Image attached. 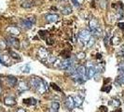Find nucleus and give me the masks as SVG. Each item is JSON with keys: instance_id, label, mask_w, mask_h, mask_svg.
<instances>
[{"instance_id": "f257e3e1", "label": "nucleus", "mask_w": 124, "mask_h": 112, "mask_svg": "<svg viewBox=\"0 0 124 112\" xmlns=\"http://www.w3.org/2000/svg\"><path fill=\"white\" fill-rule=\"evenodd\" d=\"M78 41L81 42H88V40L90 39V37L91 36L90 30H87V29H82L78 32Z\"/></svg>"}, {"instance_id": "f03ea898", "label": "nucleus", "mask_w": 124, "mask_h": 112, "mask_svg": "<svg viewBox=\"0 0 124 112\" xmlns=\"http://www.w3.org/2000/svg\"><path fill=\"white\" fill-rule=\"evenodd\" d=\"M7 43L9 46H11L13 48H16V49H18L20 47V41H19V39H17L15 36H12V35L7 37Z\"/></svg>"}, {"instance_id": "7ed1b4c3", "label": "nucleus", "mask_w": 124, "mask_h": 112, "mask_svg": "<svg viewBox=\"0 0 124 112\" xmlns=\"http://www.w3.org/2000/svg\"><path fill=\"white\" fill-rule=\"evenodd\" d=\"M45 19H46V21L48 23H52V22H55V21H59L60 16L58 14H47Z\"/></svg>"}, {"instance_id": "20e7f679", "label": "nucleus", "mask_w": 124, "mask_h": 112, "mask_svg": "<svg viewBox=\"0 0 124 112\" xmlns=\"http://www.w3.org/2000/svg\"><path fill=\"white\" fill-rule=\"evenodd\" d=\"M7 32L10 35H12V36H16V35H19L21 34L20 29L17 26H8L7 28Z\"/></svg>"}, {"instance_id": "39448f33", "label": "nucleus", "mask_w": 124, "mask_h": 112, "mask_svg": "<svg viewBox=\"0 0 124 112\" xmlns=\"http://www.w3.org/2000/svg\"><path fill=\"white\" fill-rule=\"evenodd\" d=\"M47 88H48V85H47V83H46L44 80H41V81H40V83L38 84V86L36 87L35 91H37L39 94H42V93H44V92L46 91Z\"/></svg>"}, {"instance_id": "423d86ee", "label": "nucleus", "mask_w": 124, "mask_h": 112, "mask_svg": "<svg viewBox=\"0 0 124 112\" xmlns=\"http://www.w3.org/2000/svg\"><path fill=\"white\" fill-rule=\"evenodd\" d=\"M64 105L68 108L69 110L73 109V108L75 107V101H74V97H72V96H67L66 100H65V102H64Z\"/></svg>"}, {"instance_id": "0eeeda50", "label": "nucleus", "mask_w": 124, "mask_h": 112, "mask_svg": "<svg viewBox=\"0 0 124 112\" xmlns=\"http://www.w3.org/2000/svg\"><path fill=\"white\" fill-rule=\"evenodd\" d=\"M96 73V70H95V67L94 66H90L86 69V74H85V77L86 78H91V77H94Z\"/></svg>"}, {"instance_id": "6e6552de", "label": "nucleus", "mask_w": 124, "mask_h": 112, "mask_svg": "<svg viewBox=\"0 0 124 112\" xmlns=\"http://www.w3.org/2000/svg\"><path fill=\"white\" fill-rule=\"evenodd\" d=\"M20 25L24 29H31L33 26V23L29 21L28 19H21L20 21Z\"/></svg>"}, {"instance_id": "1a4fd4ad", "label": "nucleus", "mask_w": 124, "mask_h": 112, "mask_svg": "<svg viewBox=\"0 0 124 112\" xmlns=\"http://www.w3.org/2000/svg\"><path fill=\"white\" fill-rule=\"evenodd\" d=\"M4 104L6 105H8V106H13L17 104V102H16L15 98L11 97V96H7L4 99Z\"/></svg>"}, {"instance_id": "9d476101", "label": "nucleus", "mask_w": 124, "mask_h": 112, "mask_svg": "<svg viewBox=\"0 0 124 112\" xmlns=\"http://www.w3.org/2000/svg\"><path fill=\"white\" fill-rule=\"evenodd\" d=\"M40 81H41L40 78H38V77H31V79H30V85L35 90L36 87L38 86V84L40 83Z\"/></svg>"}, {"instance_id": "9b49d317", "label": "nucleus", "mask_w": 124, "mask_h": 112, "mask_svg": "<svg viewBox=\"0 0 124 112\" xmlns=\"http://www.w3.org/2000/svg\"><path fill=\"white\" fill-rule=\"evenodd\" d=\"M29 89V85H28L27 82L25 81H20L19 84H18V90L19 91H27Z\"/></svg>"}, {"instance_id": "f8f14e48", "label": "nucleus", "mask_w": 124, "mask_h": 112, "mask_svg": "<svg viewBox=\"0 0 124 112\" xmlns=\"http://www.w3.org/2000/svg\"><path fill=\"white\" fill-rule=\"evenodd\" d=\"M89 26H90V31H92V30H94V29H96V28L99 27V22L97 21V19H95V18L90 19V23H89Z\"/></svg>"}, {"instance_id": "ddd939ff", "label": "nucleus", "mask_w": 124, "mask_h": 112, "mask_svg": "<svg viewBox=\"0 0 124 112\" xmlns=\"http://www.w3.org/2000/svg\"><path fill=\"white\" fill-rule=\"evenodd\" d=\"M7 80L8 85H9V86H11V87L16 86L17 83H18V79H17L15 77H13V76H8V77H7Z\"/></svg>"}, {"instance_id": "4468645a", "label": "nucleus", "mask_w": 124, "mask_h": 112, "mask_svg": "<svg viewBox=\"0 0 124 112\" xmlns=\"http://www.w3.org/2000/svg\"><path fill=\"white\" fill-rule=\"evenodd\" d=\"M38 56L40 58H42V60H44V59H46V58L48 57V52L46 50L45 48H40L39 50H38Z\"/></svg>"}, {"instance_id": "2eb2a0df", "label": "nucleus", "mask_w": 124, "mask_h": 112, "mask_svg": "<svg viewBox=\"0 0 124 112\" xmlns=\"http://www.w3.org/2000/svg\"><path fill=\"white\" fill-rule=\"evenodd\" d=\"M33 1L32 0H24L22 3L21 4V7H23V8H30V7H33Z\"/></svg>"}, {"instance_id": "dca6fc26", "label": "nucleus", "mask_w": 124, "mask_h": 112, "mask_svg": "<svg viewBox=\"0 0 124 112\" xmlns=\"http://www.w3.org/2000/svg\"><path fill=\"white\" fill-rule=\"evenodd\" d=\"M108 105H112V106H114V107H118L119 105H120V101L117 99V98H112L110 101L108 102Z\"/></svg>"}, {"instance_id": "f3484780", "label": "nucleus", "mask_w": 124, "mask_h": 112, "mask_svg": "<svg viewBox=\"0 0 124 112\" xmlns=\"http://www.w3.org/2000/svg\"><path fill=\"white\" fill-rule=\"evenodd\" d=\"M23 103L27 105H36V100L34 98H28V99H24Z\"/></svg>"}, {"instance_id": "a211bd4d", "label": "nucleus", "mask_w": 124, "mask_h": 112, "mask_svg": "<svg viewBox=\"0 0 124 112\" xmlns=\"http://www.w3.org/2000/svg\"><path fill=\"white\" fill-rule=\"evenodd\" d=\"M74 101H75V106H80L83 103V98L76 95V97H74Z\"/></svg>"}, {"instance_id": "6ab92c4d", "label": "nucleus", "mask_w": 124, "mask_h": 112, "mask_svg": "<svg viewBox=\"0 0 124 112\" xmlns=\"http://www.w3.org/2000/svg\"><path fill=\"white\" fill-rule=\"evenodd\" d=\"M72 7H70V6H65V7H63L62 9V13L63 15H69V14L72 13Z\"/></svg>"}, {"instance_id": "aec40b11", "label": "nucleus", "mask_w": 124, "mask_h": 112, "mask_svg": "<svg viewBox=\"0 0 124 112\" xmlns=\"http://www.w3.org/2000/svg\"><path fill=\"white\" fill-rule=\"evenodd\" d=\"M48 31H45V30L42 31V30H40V31L38 32V35L41 37L42 39H47V36H48Z\"/></svg>"}, {"instance_id": "412c9836", "label": "nucleus", "mask_w": 124, "mask_h": 112, "mask_svg": "<svg viewBox=\"0 0 124 112\" xmlns=\"http://www.w3.org/2000/svg\"><path fill=\"white\" fill-rule=\"evenodd\" d=\"M94 43H95V38L93 36H90V39L87 42V48H91L94 45Z\"/></svg>"}, {"instance_id": "4be33fe9", "label": "nucleus", "mask_w": 124, "mask_h": 112, "mask_svg": "<svg viewBox=\"0 0 124 112\" xmlns=\"http://www.w3.org/2000/svg\"><path fill=\"white\" fill-rule=\"evenodd\" d=\"M61 55L64 58V59H69L70 57H71V54H70V51L69 50H66V49H64V50H62V52H61Z\"/></svg>"}, {"instance_id": "5701e85b", "label": "nucleus", "mask_w": 124, "mask_h": 112, "mask_svg": "<svg viewBox=\"0 0 124 112\" xmlns=\"http://www.w3.org/2000/svg\"><path fill=\"white\" fill-rule=\"evenodd\" d=\"M51 108L53 111H58L60 108V104L58 102H52L51 103Z\"/></svg>"}, {"instance_id": "b1692460", "label": "nucleus", "mask_w": 124, "mask_h": 112, "mask_svg": "<svg viewBox=\"0 0 124 112\" xmlns=\"http://www.w3.org/2000/svg\"><path fill=\"white\" fill-rule=\"evenodd\" d=\"M8 53H9V55L11 56L13 59H17V60L21 59V58H20V55H19L18 53H16L15 51H13V50H9V51H8Z\"/></svg>"}, {"instance_id": "393cba45", "label": "nucleus", "mask_w": 124, "mask_h": 112, "mask_svg": "<svg viewBox=\"0 0 124 112\" xmlns=\"http://www.w3.org/2000/svg\"><path fill=\"white\" fill-rule=\"evenodd\" d=\"M99 5L103 9H105L107 7V1L106 0H99Z\"/></svg>"}, {"instance_id": "a878e982", "label": "nucleus", "mask_w": 124, "mask_h": 112, "mask_svg": "<svg viewBox=\"0 0 124 112\" xmlns=\"http://www.w3.org/2000/svg\"><path fill=\"white\" fill-rule=\"evenodd\" d=\"M116 81H117L118 84H124V73H122L121 75H119V76L117 77Z\"/></svg>"}, {"instance_id": "bb28decb", "label": "nucleus", "mask_w": 124, "mask_h": 112, "mask_svg": "<svg viewBox=\"0 0 124 112\" xmlns=\"http://www.w3.org/2000/svg\"><path fill=\"white\" fill-rule=\"evenodd\" d=\"M85 56H86V53L84 52V51H80V52H77L76 53V58L77 59H79V60H82L85 58Z\"/></svg>"}, {"instance_id": "cd10ccee", "label": "nucleus", "mask_w": 124, "mask_h": 112, "mask_svg": "<svg viewBox=\"0 0 124 112\" xmlns=\"http://www.w3.org/2000/svg\"><path fill=\"white\" fill-rule=\"evenodd\" d=\"M111 89H112V86H110V85L105 86V85H104V87H103V88H102V91H105V92H109V91H111Z\"/></svg>"}, {"instance_id": "c85d7f7f", "label": "nucleus", "mask_w": 124, "mask_h": 112, "mask_svg": "<svg viewBox=\"0 0 124 112\" xmlns=\"http://www.w3.org/2000/svg\"><path fill=\"white\" fill-rule=\"evenodd\" d=\"M50 86H51V88L53 89V90H55V91H62L61 90V88L59 87V86H57L55 83H50Z\"/></svg>"}, {"instance_id": "c756f323", "label": "nucleus", "mask_w": 124, "mask_h": 112, "mask_svg": "<svg viewBox=\"0 0 124 112\" xmlns=\"http://www.w3.org/2000/svg\"><path fill=\"white\" fill-rule=\"evenodd\" d=\"M118 70H119V72L124 73V62L119 63V65H118Z\"/></svg>"}, {"instance_id": "7c9ffc66", "label": "nucleus", "mask_w": 124, "mask_h": 112, "mask_svg": "<svg viewBox=\"0 0 124 112\" xmlns=\"http://www.w3.org/2000/svg\"><path fill=\"white\" fill-rule=\"evenodd\" d=\"M100 110L102 112H108V108L105 105H102V106H100Z\"/></svg>"}, {"instance_id": "2f4dec72", "label": "nucleus", "mask_w": 124, "mask_h": 112, "mask_svg": "<svg viewBox=\"0 0 124 112\" xmlns=\"http://www.w3.org/2000/svg\"><path fill=\"white\" fill-rule=\"evenodd\" d=\"M29 70H30V66L29 65H25L24 68H23V72L24 73H29Z\"/></svg>"}, {"instance_id": "473e14b6", "label": "nucleus", "mask_w": 124, "mask_h": 112, "mask_svg": "<svg viewBox=\"0 0 124 112\" xmlns=\"http://www.w3.org/2000/svg\"><path fill=\"white\" fill-rule=\"evenodd\" d=\"M117 26H118V28H120L121 30H124V22H118Z\"/></svg>"}, {"instance_id": "72a5a7b5", "label": "nucleus", "mask_w": 124, "mask_h": 112, "mask_svg": "<svg viewBox=\"0 0 124 112\" xmlns=\"http://www.w3.org/2000/svg\"><path fill=\"white\" fill-rule=\"evenodd\" d=\"M28 20H29V21H31V22H32L33 24H34V22H35V18H34V17H31V18H29Z\"/></svg>"}, {"instance_id": "f704fd0d", "label": "nucleus", "mask_w": 124, "mask_h": 112, "mask_svg": "<svg viewBox=\"0 0 124 112\" xmlns=\"http://www.w3.org/2000/svg\"><path fill=\"white\" fill-rule=\"evenodd\" d=\"M110 80H111L110 78H106V79L103 81V85H106V84L108 83V82H110Z\"/></svg>"}, {"instance_id": "c9c22d12", "label": "nucleus", "mask_w": 124, "mask_h": 112, "mask_svg": "<svg viewBox=\"0 0 124 112\" xmlns=\"http://www.w3.org/2000/svg\"><path fill=\"white\" fill-rule=\"evenodd\" d=\"M96 58H97V59H101V58H102V55H101L100 53H97V54H96Z\"/></svg>"}, {"instance_id": "e433bc0d", "label": "nucleus", "mask_w": 124, "mask_h": 112, "mask_svg": "<svg viewBox=\"0 0 124 112\" xmlns=\"http://www.w3.org/2000/svg\"><path fill=\"white\" fill-rule=\"evenodd\" d=\"M17 112H25V110H24L23 108H19V109L17 110Z\"/></svg>"}, {"instance_id": "4c0bfd02", "label": "nucleus", "mask_w": 124, "mask_h": 112, "mask_svg": "<svg viewBox=\"0 0 124 112\" xmlns=\"http://www.w3.org/2000/svg\"><path fill=\"white\" fill-rule=\"evenodd\" d=\"M113 112H121V110H120V109H119V108H118V109H117V110H115V111H113Z\"/></svg>"}, {"instance_id": "58836bf2", "label": "nucleus", "mask_w": 124, "mask_h": 112, "mask_svg": "<svg viewBox=\"0 0 124 112\" xmlns=\"http://www.w3.org/2000/svg\"><path fill=\"white\" fill-rule=\"evenodd\" d=\"M2 93V87H1V85H0V94Z\"/></svg>"}, {"instance_id": "ea45409f", "label": "nucleus", "mask_w": 124, "mask_h": 112, "mask_svg": "<svg viewBox=\"0 0 124 112\" xmlns=\"http://www.w3.org/2000/svg\"><path fill=\"white\" fill-rule=\"evenodd\" d=\"M52 112H58V111H53V110H52Z\"/></svg>"}, {"instance_id": "a19ab883", "label": "nucleus", "mask_w": 124, "mask_h": 112, "mask_svg": "<svg viewBox=\"0 0 124 112\" xmlns=\"http://www.w3.org/2000/svg\"><path fill=\"white\" fill-rule=\"evenodd\" d=\"M64 1H66V0H64Z\"/></svg>"}]
</instances>
